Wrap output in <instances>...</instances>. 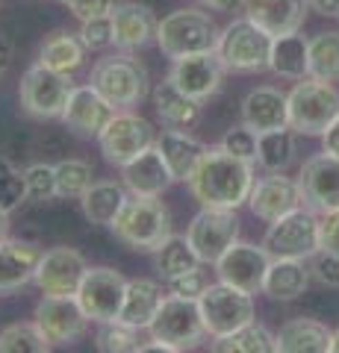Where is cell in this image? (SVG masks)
<instances>
[{
    "mask_svg": "<svg viewBox=\"0 0 339 353\" xmlns=\"http://www.w3.org/2000/svg\"><path fill=\"white\" fill-rule=\"evenodd\" d=\"M254 183V162L233 157L222 145L206 148L192 176L186 180L195 201L215 209H239L248 203Z\"/></svg>",
    "mask_w": 339,
    "mask_h": 353,
    "instance_id": "6da1fadb",
    "label": "cell"
},
{
    "mask_svg": "<svg viewBox=\"0 0 339 353\" xmlns=\"http://www.w3.org/2000/svg\"><path fill=\"white\" fill-rule=\"evenodd\" d=\"M218 36H222V30L201 9H174L157 27V44L171 62L180 57H192V53L215 50Z\"/></svg>",
    "mask_w": 339,
    "mask_h": 353,
    "instance_id": "7a4b0ae2",
    "label": "cell"
},
{
    "mask_svg": "<svg viewBox=\"0 0 339 353\" xmlns=\"http://www.w3.org/2000/svg\"><path fill=\"white\" fill-rule=\"evenodd\" d=\"M113 230L127 248L142 253H154L157 248H162V241L168 236H174L171 215L162 206V201H157V197H139V194H133L124 203Z\"/></svg>",
    "mask_w": 339,
    "mask_h": 353,
    "instance_id": "3957f363",
    "label": "cell"
},
{
    "mask_svg": "<svg viewBox=\"0 0 339 353\" xmlns=\"http://www.w3.org/2000/svg\"><path fill=\"white\" fill-rule=\"evenodd\" d=\"M89 83L115 109L139 106L148 97V68L127 50L97 59L95 68H92Z\"/></svg>",
    "mask_w": 339,
    "mask_h": 353,
    "instance_id": "277c9868",
    "label": "cell"
},
{
    "mask_svg": "<svg viewBox=\"0 0 339 353\" xmlns=\"http://www.w3.org/2000/svg\"><path fill=\"white\" fill-rule=\"evenodd\" d=\"M289 97V127L298 136H325L327 127L339 115V92L333 83H322L313 77L295 83Z\"/></svg>",
    "mask_w": 339,
    "mask_h": 353,
    "instance_id": "5b68a950",
    "label": "cell"
},
{
    "mask_svg": "<svg viewBox=\"0 0 339 353\" xmlns=\"http://www.w3.org/2000/svg\"><path fill=\"white\" fill-rule=\"evenodd\" d=\"M271 41H275V36H269L262 27H257L254 21H248L242 15V18L231 21V24L222 30L215 53L222 57L227 71H233V74H257V71L269 68Z\"/></svg>",
    "mask_w": 339,
    "mask_h": 353,
    "instance_id": "8992f818",
    "label": "cell"
},
{
    "mask_svg": "<svg viewBox=\"0 0 339 353\" xmlns=\"http://www.w3.org/2000/svg\"><path fill=\"white\" fill-rule=\"evenodd\" d=\"M151 339L162 341L171 353L192 350L206 339V327L201 318V306L192 297H177L166 294L157 318L151 321Z\"/></svg>",
    "mask_w": 339,
    "mask_h": 353,
    "instance_id": "52a82bcc",
    "label": "cell"
},
{
    "mask_svg": "<svg viewBox=\"0 0 339 353\" xmlns=\"http://www.w3.org/2000/svg\"><path fill=\"white\" fill-rule=\"evenodd\" d=\"M262 245L271 256H287V259H313L322 250V230L319 218L307 206H298L287 212L283 218L271 221L266 230Z\"/></svg>",
    "mask_w": 339,
    "mask_h": 353,
    "instance_id": "ba28073f",
    "label": "cell"
},
{
    "mask_svg": "<svg viewBox=\"0 0 339 353\" xmlns=\"http://www.w3.org/2000/svg\"><path fill=\"white\" fill-rule=\"evenodd\" d=\"M198 306L206 336L213 339L231 336L233 330L254 321V294L236 289V285H227L222 280L206 285V292L198 297Z\"/></svg>",
    "mask_w": 339,
    "mask_h": 353,
    "instance_id": "9c48e42d",
    "label": "cell"
},
{
    "mask_svg": "<svg viewBox=\"0 0 339 353\" xmlns=\"http://www.w3.org/2000/svg\"><path fill=\"white\" fill-rule=\"evenodd\" d=\"M157 136L159 132L154 130V124H151L148 118L130 112V109H118L113 115V121L104 127V132L97 136V141H101V153L106 157V162L124 168V165L133 162L139 153L154 148Z\"/></svg>",
    "mask_w": 339,
    "mask_h": 353,
    "instance_id": "30bf717a",
    "label": "cell"
},
{
    "mask_svg": "<svg viewBox=\"0 0 339 353\" xmlns=\"http://www.w3.org/2000/svg\"><path fill=\"white\" fill-rule=\"evenodd\" d=\"M71 92H74V83L68 80V74L45 68L41 62L30 65L18 85L21 106L32 118H62Z\"/></svg>",
    "mask_w": 339,
    "mask_h": 353,
    "instance_id": "8fae6325",
    "label": "cell"
},
{
    "mask_svg": "<svg viewBox=\"0 0 339 353\" xmlns=\"http://www.w3.org/2000/svg\"><path fill=\"white\" fill-rule=\"evenodd\" d=\"M32 321L53 347H62L80 341L92 318L86 315L77 294H41V301L32 309Z\"/></svg>",
    "mask_w": 339,
    "mask_h": 353,
    "instance_id": "7c38bea8",
    "label": "cell"
},
{
    "mask_svg": "<svg viewBox=\"0 0 339 353\" xmlns=\"http://www.w3.org/2000/svg\"><path fill=\"white\" fill-rule=\"evenodd\" d=\"M186 239L198 253L204 265H215L227 253V248L239 241V218L236 209L201 206V212L189 221Z\"/></svg>",
    "mask_w": 339,
    "mask_h": 353,
    "instance_id": "4fadbf2b",
    "label": "cell"
},
{
    "mask_svg": "<svg viewBox=\"0 0 339 353\" xmlns=\"http://www.w3.org/2000/svg\"><path fill=\"white\" fill-rule=\"evenodd\" d=\"M124 292H127L124 274L115 268H106V265H97V268L86 271V277L77 289V301L95 324L115 321V318L122 315Z\"/></svg>",
    "mask_w": 339,
    "mask_h": 353,
    "instance_id": "5bb4252c",
    "label": "cell"
},
{
    "mask_svg": "<svg viewBox=\"0 0 339 353\" xmlns=\"http://www.w3.org/2000/svg\"><path fill=\"white\" fill-rule=\"evenodd\" d=\"M271 253L266 245H248V241H236L227 248V253L215 262V274L218 280L227 285H236L248 294H260L266 285V274L271 265Z\"/></svg>",
    "mask_w": 339,
    "mask_h": 353,
    "instance_id": "9a60e30c",
    "label": "cell"
},
{
    "mask_svg": "<svg viewBox=\"0 0 339 353\" xmlns=\"http://www.w3.org/2000/svg\"><path fill=\"white\" fill-rule=\"evenodd\" d=\"M224 74H227V68H224L222 57H218L215 50H210V53H192V57L174 59L168 80L177 85L183 94H189L204 103L222 88Z\"/></svg>",
    "mask_w": 339,
    "mask_h": 353,
    "instance_id": "2e32d148",
    "label": "cell"
},
{
    "mask_svg": "<svg viewBox=\"0 0 339 353\" xmlns=\"http://www.w3.org/2000/svg\"><path fill=\"white\" fill-rule=\"evenodd\" d=\"M298 185L304 206H310L313 212L325 215L339 209V157H331L327 150L319 157H310L301 165Z\"/></svg>",
    "mask_w": 339,
    "mask_h": 353,
    "instance_id": "e0dca14e",
    "label": "cell"
},
{
    "mask_svg": "<svg viewBox=\"0 0 339 353\" xmlns=\"http://www.w3.org/2000/svg\"><path fill=\"white\" fill-rule=\"evenodd\" d=\"M89 271V262L80 250L74 248H53L48 253H41L36 283L41 294H77L80 283Z\"/></svg>",
    "mask_w": 339,
    "mask_h": 353,
    "instance_id": "ac0fdd59",
    "label": "cell"
},
{
    "mask_svg": "<svg viewBox=\"0 0 339 353\" xmlns=\"http://www.w3.org/2000/svg\"><path fill=\"white\" fill-rule=\"evenodd\" d=\"M115 112L118 109L92 83H86V85H74L68 103H65V112H62V124L74 130L77 136L97 139Z\"/></svg>",
    "mask_w": 339,
    "mask_h": 353,
    "instance_id": "d6986e66",
    "label": "cell"
},
{
    "mask_svg": "<svg viewBox=\"0 0 339 353\" xmlns=\"http://www.w3.org/2000/svg\"><path fill=\"white\" fill-rule=\"evenodd\" d=\"M109 18H113V44L118 50L133 53V50L148 48L151 41H157L159 21L154 15V9L145 3L118 0V3L109 9Z\"/></svg>",
    "mask_w": 339,
    "mask_h": 353,
    "instance_id": "ffe728a7",
    "label": "cell"
},
{
    "mask_svg": "<svg viewBox=\"0 0 339 353\" xmlns=\"http://www.w3.org/2000/svg\"><path fill=\"white\" fill-rule=\"evenodd\" d=\"M248 206L260 221L271 224V221L283 218L287 212H292V209L304 206L301 185H298V180L287 176V171L269 174V176H262V180L254 183L251 197H248Z\"/></svg>",
    "mask_w": 339,
    "mask_h": 353,
    "instance_id": "44dd1931",
    "label": "cell"
},
{
    "mask_svg": "<svg viewBox=\"0 0 339 353\" xmlns=\"http://www.w3.org/2000/svg\"><path fill=\"white\" fill-rule=\"evenodd\" d=\"M245 18L262 27L269 36H289L301 32L307 21L310 0H245Z\"/></svg>",
    "mask_w": 339,
    "mask_h": 353,
    "instance_id": "7402d4cb",
    "label": "cell"
},
{
    "mask_svg": "<svg viewBox=\"0 0 339 353\" xmlns=\"http://www.w3.org/2000/svg\"><path fill=\"white\" fill-rule=\"evenodd\" d=\"M41 250L32 241L0 239V294L18 292L36 280Z\"/></svg>",
    "mask_w": 339,
    "mask_h": 353,
    "instance_id": "603a6c76",
    "label": "cell"
},
{
    "mask_svg": "<svg viewBox=\"0 0 339 353\" xmlns=\"http://www.w3.org/2000/svg\"><path fill=\"white\" fill-rule=\"evenodd\" d=\"M242 124L260 132L289 127V97L271 85H260L245 94L242 101Z\"/></svg>",
    "mask_w": 339,
    "mask_h": 353,
    "instance_id": "cb8c5ba5",
    "label": "cell"
},
{
    "mask_svg": "<svg viewBox=\"0 0 339 353\" xmlns=\"http://www.w3.org/2000/svg\"><path fill=\"white\" fill-rule=\"evenodd\" d=\"M122 176H124L127 192L139 194V197H159L162 192H168V185L174 183V176H171L157 145L148 148L145 153H139L133 162H127L122 168Z\"/></svg>",
    "mask_w": 339,
    "mask_h": 353,
    "instance_id": "d4e9b609",
    "label": "cell"
},
{
    "mask_svg": "<svg viewBox=\"0 0 339 353\" xmlns=\"http://www.w3.org/2000/svg\"><path fill=\"white\" fill-rule=\"evenodd\" d=\"M333 330L316 318H289L275 333V353H331Z\"/></svg>",
    "mask_w": 339,
    "mask_h": 353,
    "instance_id": "484cf974",
    "label": "cell"
},
{
    "mask_svg": "<svg viewBox=\"0 0 339 353\" xmlns=\"http://www.w3.org/2000/svg\"><path fill=\"white\" fill-rule=\"evenodd\" d=\"M157 148L166 159L168 171L174 176V183H186L195 171V165L201 162L206 145L198 141L195 136H189V130H162L157 136Z\"/></svg>",
    "mask_w": 339,
    "mask_h": 353,
    "instance_id": "4316f807",
    "label": "cell"
},
{
    "mask_svg": "<svg viewBox=\"0 0 339 353\" xmlns=\"http://www.w3.org/2000/svg\"><path fill=\"white\" fill-rule=\"evenodd\" d=\"M154 109L168 130H195L201 124V101L183 94L168 77L154 88Z\"/></svg>",
    "mask_w": 339,
    "mask_h": 353,
    "instance_id": "83f0119b",
    "label": "cell"
},
{
    "mask_svg": "<svg viewBox=\"0 0 339 353\" xmlns=\"http://www.w3.org/2000/svg\"><path fill=\"white\" fill-rule=\"evenodd\" d=\"M162 301H166V292L157 280H127V292H124V303H122V315L118 321H124L136 330H148L151 321L157 318Z\"/></svg>",
    "mask_w": 339,
    "mask_h": 353,
    "instance_id": "f1b7e54d",
    "label": "cell"
},
{
    "mask_svg": "<svg viewBox=\"0 0 339 353\" xmlns=\"http://www.w3.org/2000/svg\"><path fill=\"white\" fill-rule=\"evenodd\" d=\"M310 277H313V271L304 265V259L275 256V259H271V265H269L262 294H269L271 301H280V303L298 301V297L307 292Z\"/></svg>",
    "mask_w": 339,
    "mask_h": 353,
    "instance_id": "f546056e",
    "label": "cell"
},
{
    "mask_svg": "<svg viewBox=\"0 0 339 353\" xmlns=\"http://www.w3.org/2000/svg\"><path fill=\"white\" fill-rule=\"evenodd\" d=\"M127 201H130L127 185L115 183V180H97V183L89 185V192L80 197V206H83V215L89 218L92 224L113 227Z\"/></svg>",
    "mask_w": 339,
    "mask_h": 353,
    "instance_id": "4dcf8cb0",
    "label": "cell"
},
{
    "mask_svg": "<svg viewBox=\"0 0 339 353\" xmlns=\"http://www.w3.org/2000/svg\"><path fill=\"white\" fill-rule=\"evenodd\" d=\"M269 68L283 80H304L310 71V39H304L301 32L278 36L271 41Z\"/></svg>",
    "mask_w": 339,
    "mask_h": 353,
    "instance_id": "1f68e13d",
    "label": "cell"
},
{
    "mask_svg": "<svg viewBox=\"0 0 339 353\" xmlns=\"http://www.w3.org/2000/svg\"><path fill=\"white\" fill-rule=\"evenodd\" d=\"M86 44L80 36H74V32H53V36L41 44L39 50V62L45 65V68H53L59 74H74L86 62Z\"/></svg>",
    "mask_w": 339,
    "mask_h": 353,
    "instance_id": "d6a6232c",
    "label": "cell"
},
{
    "mask_svg": "<svg viewBox=\"0 0 339 353\" xmlns=\"http://www.w3.org/2000/svg\"><path fill=\"white\" fill-rule=\"evenodd\" d=\"M295 132L292 127H280V130H269L260 132L257 139V162L260 168H266L269 174H280L287 171L295 162Z\"/></svg>",
    "mask_w": 339,
    "mask_h": 353,
    "instance_id": "836d02e7",
    "label": "cell"
},
{
    "mask_svg": "<svg viewBox=\"0 0 339 353\" xmlns=\"http://www.w3.org/2000/svg\"><path fill=\"white\" fill-rule=\"evenodd\" d=\"M198 265H204V262L198 259V253H195V248L189 245L186 236H168L162 241V248L154 250V268L159 271L162 280H171V277H177V274L198 268Z\"/></svg>",
    "mask_w": 339,
    "mask_h": 353,
    "instance_id": "e575fe53",
    "label": "cell"
},
{
    "mask_svg": "<svg viewBox=\"0 0 339 353\" xmlns=\"http://www.w3.org/2000/svg\"><path fill=\"white\" fill-rule=\"evenodd\" d=\"M307 77L322 83H339V32H316L310 39Z\"/></svg>",
    "mask_w": 339,
    "mask_h": 353,
    "instance_id": "d590c367",
    "label": "cell"
},
{
    "mask_svg": "<svg viewBox=\"0 0 339 353\" xmlns=\"http://www.w3.org/2000/svg\"><path fill=\"white\" fill-rule=\"evenodd\" d=\"M215 353H275V336L262 324L251 321L245 327L233 330L231 336H222L213 341Z\"/></svg>",
    "mask_w": 339,
    "mask_h": 353,
    "instance_id": "8d00e7d4",
    "label": "cell"
},
{
    "mask_svg": "<svg viewBox=\"0 0 339 353\" xmlns=\"http://www.w3.org/2000/svg\"><path fill=\"white\" fill-rule=\"evenodd\" d=\"M95 171L86 159H62L57 162V197L65 201H80V197L89 192V185Z\"/></svg>",
    "mask_w": 339,
    "mask_h": 353,
    "instance_id": "74e56055",
    "label": "cell"
},
{
    "mask_svg": "<svg viewBox=\"0 0 339 353\" xmlns=\"http://www.w3.org/2000/svg\"><path fill=\"white\" fill-rule=\"evenodd\" d=\"M53 345L45 339L36 321L9 324L0 330V353H48Z\"/></svg>",
    "mask_w": 339,
    "mask_h": 353,
    "instance_id": "f35d334b",
    "label": "cell"
},
{
    "mask_svg": "<svg viewBox=\"0 0 339 353\" xmlns=\"http://www.w3.org/2000/svg\"><path fill=\"white\" fill-rule=\"evenodd\" d=\"M95 347L101 353H139V330L124 321H101L95 333Z\"/></svg>",
    "mask_w": 339,
    "mask_h": 353,
    "instance_id": "ab89813d",
    "label": "cell"
},
{
    "mask_svg": "<svg viewBox=\"0 0 339 353\" xmlns=\"http://www.w3.org/2000/svg\"><path fill=\"white\" fill-rule=\"evenodd\" d=\"M24 201H30L24 171H18L12 162L0 159V209H6V212H15V209L24 203Z\"/></svg>",
    "mask_w": 339,
    "mask_h": 353,
    "instance_id": "60d3db41",
    "label": "cell"
},
{
    "mask_svg": "<svg viewBox=\"0 0 339 353\" xmlns=\"http://www.w3.org/2000/svg\"><path fill=\"white\" fill-rule=\"evenodd\" d=\"M24 180H27L30 201H50V197H57V165H45V162L30 165L24 171Z\"/></svg>",
    "mask_w": 339,
    "mask_h": 353,
    "instance_id": "b9f144b4",
    "label": "cell"
},
{
    "mask_svg": "<svg viewBox=\"0 0 339 353\" xmlns=\"http://www.w3.org/2000/svg\"><path fill=\"white\" fill-rule=\"evenodd\" d=\"M77 36L83 39V44H86L89 50H104V48H109V44H113V18H109V15L83 18Z\"/></svg>",
    "mask_w": 339,
    "mask_h": 353,
    "instance_id": "7bdbcfd3",
    "label": "cell"
},
{
    "mask_svg": "<svg viewBox=\"0 0 339 353\" xmlns=\"http://www.w3.org/2000/svg\"><path fill=\"white\" fill-rule=\"evenodd\" d=\"M257 132L245 127V124H239L233 130H227L224 132V139H222V148L224 150H231L233 157L239 159H248V162H257Z\"/></svg>",
    "mask_w": 339,
    "mask_h": 353,
    "instance_id": "ee69618b",
    "label": "cell"
},
{
    "mask_svg": "<svg viewBox=\"0 0 339 353\" xmlns=\"http://www.w3.org/2000/svg\"><path fill=\"white\" fill-rule=\"evenodd\" d=\"M166 283H168V294L192 297V301H198V297L206 292V285H210V280H206L201 265L198 268H192V271H186V274H177V277H171Z\"/></svg>",
    "mask_w": 339,
    "mask_h": 353,
    "instance_id": "f6af8a7d",
    "label": "cell"
},
{
    "mask_svg": "<svg viewBox=\"0 0 339 353\" xmlns=\"http://www.w3.org/2000/svg\"><path fill=\"white\" fill-rule=\"evenodd\" d=\"M313 277L322 285H331V289H339V253L331 250H319L313 256Z\"/></svg>",
    "mask_w": 339,
    "mask_h": 353,
    "instance_id": "bcb514c9",
    "label": "cell"
},
{
    "mask_svg": "<svg viewBox=\"0 0 339 353\" xmlns=\"http://www.w3.org/2000/svg\"><path fill=\"white\" fill-rule=\"evenodd\" d=\"M319 230H322V250L339 253V209H333V212H325V215H322Z\"/></svg>",
    "mask_w": 339,
    "mask_h": 353,
    "instance_id": "7dc6e473",
    "label": "cell"
},
{
    "mask_svg": "<svg viewBox=\"0 0 339 353\" xmlns=\"http://www.w3.org/2000/svg\"><path fill=\"white\" fill-rule=\"evenodd\" d=\"M118 0H71L68 3V12H74L80 21L83 18H92V15H109Z\"/></svg>",
    "mask_w": 339,
    "mask_h": 353,
    "instance_id": "c3c4849f",
    "label": "cell"
},
{
    "mask_svg": "<svg viewBox=\"0 0 339 353\" xmlns=\"http://www.w3.org/2000/svg\"><path fill=\"white\" fill-rule=\"evenodd\" d=\"M322 141H325V150L331 153V157H339V115H336L333 124L327 127V132L322 136Z\"/></svg>",
    "mask_w": 339,
    "mask_h": 353,
    "instance_id": "681fc988",
    "label": "cell"
},
{
    "mask_svg": "<svg viewBox=\"0 0 339 353\" xmlns=\"http://www.w3.org/2000/svg\"><path fill=\"white\" fill-rule=\"evenodd\" d=\"M198 3L215 9V12H236V9L245 6V0H198Z\"/></svg>",
    "mask_w": 339,
    "mask_h": 353,
    "instance_id": "f907efd6",
    "label": "cell"
},
{
    "mask_svg": "<svg viewBox=\"0 0 339 353\" xmlns=\"http://www.w3.org/2000/svg\"><path fill=\"white\" fill-rule=\"evenodd\" d=\"M310 6L325 18H339V0H310Z\"/></svg>",
    "mask_w": 339,
    "mask_h": 353,
    "instance_id": "816d5d0a",
    "label": "cell"
},
{
    "mask_svg": "<svg viewBox=\"0 0 339 353\" xmlns=\"http://www.w3.org/2000/svg\"><path fill=\"white\" fill-rule=\"evenodd\" d=\"M9 65H12V44H9L6 36H0V77L6 74Z\"/></svg>",
    "mask_w": 339,
    "mask_h": 353,
    "instance_id": "f5cc1de1",
    "label": "cell"
},
{
    "mask_svg": "<svg viewBox=\"0 0 339 353\" xmlns=\"http://www.w3.org/2000/svg\"><path fill=\"white\" fill-rule=\"evenodd\" d=\"M9 236V212L6 209H0V239Z\"/></svg>",
    "mask_w": 339,
    "mask_h": 353,
    "instance_id": "db71d44e",
    "label": "cell"
},
{
    "mask_svg": "<svg viewBox=\"0 0 339 353\" xmlns=\"http://www.w3.org/2000/svg\"><path fill=\"white\" fill-rule=\"evenodd\" d=\"M331 353H339V327L333 330V341H331Z\"/></svg>",
    "mask_w": 339,
    "mask_h": 353,
    "instance_id": "11a10c76",
    "label": "cell"
},
{
    "mask_svg": "<svg viewBox=\"0 0 339 353\" xmlns=\"http://www.w3.org/2000/svg\"><path fill=\"white\" fill-rule=\"evenodd\" d=\"M62 3H65V6H68V3H71V0H62Z\"/></svg>",
    "mask_w": 339,
    "mask_h": 353,
    "instance_id": "9f6ffc18",
    "label": "cell"
}]
</instances>
